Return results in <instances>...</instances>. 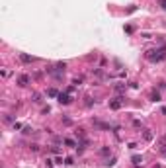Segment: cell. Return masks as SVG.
Here are the masks:
<instances>
[{
    "label": "cell",
    "mask_w": 166,
    "mask_h": 168,
    "mask_svg": "<svg viewBox=\"0 0 166 168\" xmlns=\"http://www.w3.org/2000/svg\"><path fill=\"white\" fill-rule=\"evenodd\" d=\"M158 149H160V152L166 156V133L162 135L160 139H158Z\"/></svg>",
    "instance_id": "obj_1"
},
{
    "label": "cell",
    "mask_w": 166,
    "mask_h": 168,
    "mask_svg": "<svg viewBox=\"0 0 166 168\" xmlns=\"http://www.w3.org/2000/svg\"><path fill=\"white\" fill-rule=\"evenodd\" d=\"M18 84H20V86H26V84H29V76H20V78H18Z\"/></svg>",
    "instance_id": "obj_2"
},
{
    "label": "cell",
    "mask_w": 166,
    "mask_h": 168,
    "mask_svg": "<svg viewBox=\"0 0 166 168\" xmlns=\"http://www.w3.org/2000/svg\"><path fill=\"white\" fill-rule=\"evenodd\" d=\"M109 108H114V110H117V108H121V98H115L114 102H109Z\"/></svg>",
    "instance_id": "obj_3"
},
{
    "label": "cell",
    "mask_w": 166,
    "mask_h": 168,
    "mask_svg": "<svg viewBox=\"0 0 166 168\" xmlns=\"http://www.w3.org/2000/svg\"><path fill=\"white\" fill-rule=\"evenodd\" d=\"M59 102H61V104H69V102H70V98L66 96V94H59Z\"/></svg>",
    "instance_id": "obj_4"
},
{
    "label": "cell",
    "mask_w": 166,
    "mask_h": 168,
    "mask_svg": "<svg viewBox=\"0 0 166 168\" xmlns=\"http://www.w3.org/2000/svg\"><path fill=\"white\" fill-rule=\"evenodd\" d=\"M20 59H22L24 63H31L33 61V57H29V55H26V53H20Z\"/></svg>",
    "instance_id": "obj_5"
},
{
    "label": "cell",
    "mask_w": 166,
    "mask_h": 168,
    "mask_svg": "<svg viewBox=\"0 0 166 168\" xmlns=\"http://www.w3.org/2000/svg\"><path fill=\"white\" fill-rule=\"evenodd\" d=\"M133 164H135V166H139V164H143V158H141L139 155H135V156H133Z\"/></svg>",
    "instance_id": "obj_6"
},
{
    "label": "cell",
    "mask_w": 166,
    "mask_h": 168,
    "mask_svg": "<svg viewBox=\"0 0 166 168\" xmlns=\"http://www.w3.org/2000/svg\"><path fill=\"white\" fill-rule=\"evenodd\" d=\"M65 145H69V147H76V143L72 141V139H65Z\"/></svg>",
    "instance_id": "obj_7"
},
{
    "label": "cell",
    "mask_w": 166,
    "mask_h": 168,
    "mask_svg": "<svg viewBox=\"0 0 166 168\" xmlns=\"http://www.w3.org/2000/svg\"><path fill=\"white\" fill-rule=\"evenodd\" d=\"M162 6H164V10H166V0H162Z\"/></svg>",
    "instance_id": "obj_8"
}]
</instances>
